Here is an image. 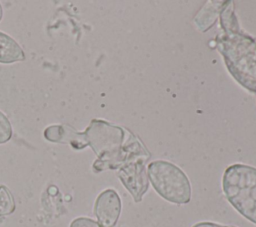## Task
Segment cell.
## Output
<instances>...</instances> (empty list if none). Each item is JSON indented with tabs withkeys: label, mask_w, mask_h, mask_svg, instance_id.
<instances>
[{
	"label": "cell",
	"mask_w": 256,
	"mask_h": 227,
	"mask_svg": "<svg viewBox=\"0 0 256 227\" xmlns=\"http://www.w3.org/2000/svg\"><path fill=\"white\" fill-rule=\"evenodd\" d=\"M219 17L224 33L217 37V49L232 76L256 93V39L240 29L231 1L224 3Z\"/></svg>",
	"instance_id": "6da1fadb"
},
{
	"label": "cell",
	"mask_w": 256,
	"mask_h": 227,
	"mask_svg": "<svg viewBox=\"0 0 256 227\" xmlns=\"http://www.w3.org/2000/svg\"><path fill=\"white\" fill-rule=\"evenodd\" d=\"M84 134L88 146L97 155L93 163L94 172L117 170L122 161L124 129L104 120L93 119Z\"/></svg>",
	"instance_id": "7a4b0ae2"
},
{
	"label": "cell",
	"mask_w": 256,
	"mask_h": 227,
	"mask_svg": "<svg viewBox=\"0 0 256 227\" xmlns=\"http://www.w3.org/2000/svg\"><path fill=\"white\" fill-rule=\"evenodd\" d=\"M222 188L228 202L256 224V168L240 163L230 165L223 174Z\"/></svg>",
	"instance_id": "3957f363"
},
{
	"label": "cell",
	"mask_w": 256,
	"mask_h": 227,
	"mask_svg": "<svg viewBox=\"0 0 256 227\" xmlns=\"http://www.w3.org/2000/svg\"><path fill=\"white\" fill-rule=\"evenodd\" d=\"M149 158L150 153L143 143L133 133L128 132V138L122 146V161L117 175L135 202H140L148 190L146 163Z\"/></svg>",
	"instance_id": "277c9868"
},
{
	"label": "cell",
	"mask_w": 256,
	"mask_h": 227,
	"mask_svg": "<svg viewBox=\"0 0 256 227\" xmlns=\"http://www.w3.org/2000/svg\"><path fill=\"white\" fill-rule=\"evenodd\" d=\"M148 179L155 191L174 204H187L191 200V184L186 174L175 164L156 160L147 168Z\"/></svg>",
	"instance_id": "5b68a950"
},
{
	"label": "cell",
	"mask_w": 256,
	"mask_h": 227,
	"mask_svg": "<svg viewBox=\"0 0 256 227\" xmlns=\"http://www.w3.org/2000/svg\"><path fill=\"white\" fill-rule=\"evenodd\" d=\"M121 213V199L113 189L102 191L96 198L94 214L100 227H114Z\"/></svg>",
	"instance_id": "8992f818"
},
{
	"label": "cell",
	"mask_w": 256,
	"mask_h": 227,
	"mask_svg": "<svg viewBox=\"0 0 256 227\" xmlns=\"http://www.w3.org/2000/svg\"><path fill=\"white\" fill-rule=\"evenodd\" d=\"M44 137L50 142L69 144L77 150L88 146L84 132H79L66 124L51 125L47 127L44 130Z\"/></svg>",
	"instance_id": "52a82bcc"
},
{
	"label": "cell",
	"mask_w": 256,
	"mask_h": 227,
	"mask_svg": "<svg viewBox=\"0 0 256 227\" xmlns=\"http://www.w3.org/2000/svg\"><path fill=\"white\" fill-rule=\"evenodd\" d=\"M25 59L20 45L9 35L0 31V63L10 64Z\"/></svg>",
	"instance_id": "ba28073f"
},
{
	"label": "cell",
	"mask_w": 256,
	"mask_h": 227,
	"mask_svg": "<svg viewBox=\"0 0 256 227\" xmlns=\"http://www.w3.org/2000/svg\"><path fill=\"white\" fill-rule=\"evenodd\" d=\"M225 3V2H224ZM212 5H207L202 8V10L199 12V14L195 17V23H197V26L202 31H207L216 21L218 16L220 15L221 8L213 11L217 5H213L214 1L211 3Z\"/></svg>",
	"instance_id": "9c48e42d"
},
{
	"label": "cell",
	"mask_w": 256,
	"mask_h": 227,
	"mask_svg": "<svg viewBox=\"0 0 256 227\" xmlns=\"http://www.w3.org/2000/svg\"><path fill=\"white\" fill-rule=\"evenodd\" d=\"M15 207V201L9 189L4 185H0V217L13 213Z\"/></svg>",
	"instance_id": "30bf717a"
},
{
	"label": "cell",
	"mask_w": 256,
	"mask_h": 227,
	"mask_svg": "<svg viewBox=\"0 0 256 227\" xmlns=\"http://www.w3.org/2000/svg\"><path fill=\"white\" fill-rule=\"evenodd\" d=\"M12 136V127L9 119L0 111V144H4L10 140Z\"/></svg>",
	"instance_id": "8fae6325"
},
{
	"label": "cell",
	"mask_w": 256,
	"mask_h": 227,
	"mask_svg": "<svg viewBox=\"0 0 256 227\" xmlns=\"http://www.w3.org/2000/svg\"><path fill=\"white\" fill-rule=\"evenodd\" d=\"M69 227H100L99 224L91 218L88 217H78L75 218Z\"/></svg>",
	"instance_id": "7c38bea8"
},
{
	"label": "cell",
	"mask_w": 256,
	"mask_h": 227,
	"mask_svg": "<svg viewBox=\"0 0 256 227\" xmlns=\"http://www.w3.org/2000/svg\"><path fill=\"white\" fill-rule=\"evenodd\" d=\"M192 227H236V226H232V225H220V224L213 223V222H199V223L193 225Z\"/></svg>",
	"instance_id": "4fadbf2b"
},
{
	"label": "cell",
	"mask_w": 256,
	"mask_h": 227,
	"mask_svg": "<svg viewBox=\"0 0 256 227\" xmlns=\"http://www.w3.org/2000/svg\"><path fill=\"white\" fill-rule=\"evenodd\" d=\"M2 15H3V13H2V6H1V4H0V21H1V19H2Z\"/></svg>",
	"instance_id": "5bb4252c"
}]
</instances>
